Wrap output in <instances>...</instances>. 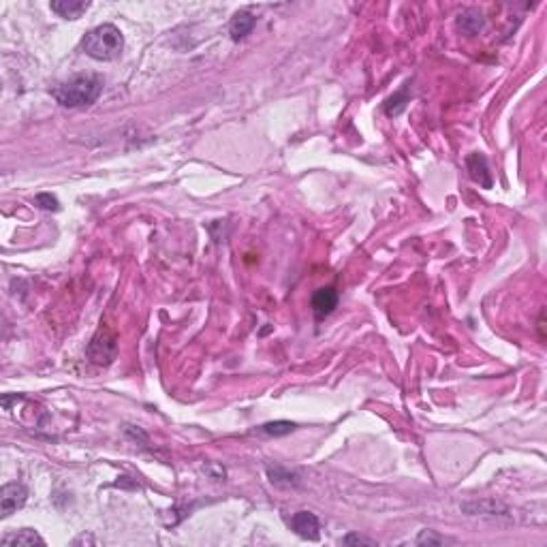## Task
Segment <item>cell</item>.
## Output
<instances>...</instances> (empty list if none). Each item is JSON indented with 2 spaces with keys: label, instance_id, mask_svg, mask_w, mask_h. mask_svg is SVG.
Listing matches in <instances>:
<instances>
[{
  "label": "cell",
  "instance_id": "cell-1",
  "mask_svg": "<svg viewBox=\"0 0 547 547\" xmlns=\"http://www.w3.org/2000/svg\"><path fill=\"white\" fill-rule=\"evenodd\" d=\"M103 92V79L99 75H77L54 88V99L62 107L77 110L92 105Z\"/></svg>",
  "mask_w": 547,
  "mask_h": 547
},
{
  "label": "cell",
  "instance_id": "cell-2",
  "mask_svg": "<svg viewBox=\"0 0 547 547\" xmlns=\"http://www.w3.org/2000/svg\"><path fill=\"white\" fill-rule=\"evenodd\" d=\"M81 48L90 58L101 60V62H110L122 54L124 37H122L120 28H116L114 24H101L83 37Z\"/></svg>",
  "mask_w": 547,
  "mask_h": 547
},
{
  "label": "cell",
  "instance_id": "cell-3",
  "mask_svg": "<svg viewBox=\"0 0 547 547\" xmlns=\"http://www.w3.org/2000/svg\"><path fill=\"white\" fill-rule=\"evenodd\" d=\"M116 351H118L116 338L110 331H105V329H101L94 336V340L88 347V355H90V360L94 364H110L116 357Z\"/></svg>",
  "mask_w": 547,
  "mask_h": 547
},
{
  "label": "cell",
  "instance_id": "cell-4",
  "mask_svg": "<svg viewBox=\"0 0 547 547\" xmlns=\"http://www.w3.org/2000/svg\"><path fill=\"white\" fill-rule=\"evenodd\" d=\"M28 500V488L24 483L19 481H13V483H7L0 490V504H3V517H9L13 511L22 509Z\"/></svg>",
  "mask_w": 547,
  "mask_h": 547
},
{
  "label": "cell",
  "instance_id": "cell-5",
  "mask_svg": "<svg viewBox=\"0 0 547 547\" xmlns=\"http://www.w3.org/2000/svg\"><path fill=\"white\" fill-rule=\"evenodd\" d=\"M291 528L296 530L302 539L317 541L319 539V530H321V522H319L317 515L310 513V511H298V513H293V517H291Z\"/></svg>",
  "mask_w": 547,
  "mask_h": 547
},
{
  "label": "cell",
  "instance_id": "cell-6",
  "mask_svg": "<svg viewBox=\"0 0 547 547\" xmlns=\"http://www.w3.org/2000/svg\"><path fill=\"white\" fill-rule=\"evenodd\" d=\"M310 306H312L314 317H317V319H325V317H329V314L333 312V308L338 306V293H336L333 287H321V289L314 291Z\"/></svg>",
  "mask_w": 547,
  "mask_h": 547
},
{
  "label": "cell",
  "instance_id": "cell-7",
  "mask_svg": "<svg viewBox=\"0 0 547 547\" xmlns=\"http://www.w3.org/2000/svg\"><path fill=\"white\" fill-rule=\"evenodd\" d=\"M466 167H468V174L475 182H479V186L483 188H492V172H490V165H488V158L483 154H471L466 158Z\"/></svg>",
  "mask_w": 547,
  "mask_h": 547
},
{
  "label": "cell",
  "instance_id": "cell-8",
  "mask_svg": "<svg viewBox=\"0 0 547 547\" xmlns=\"http://www.w3.org/2000/svg\"><path fill=\"white\" fill-rule=\"evenodd\" d=\"M267 479L276 488H298L302 483L300 473L289 471L285 466H267Z\"/></svg>",
  "mask_w": 547,
  "mask_h": 547
},
{
  "label": "cell",
  "instance_id": "cell-9",
  "mask_svg": "<svg viewBox=\"0 0 547 547\" xmlns=\"http://www.w3.org/2000/svg\"><path fill=\"white\" fill-rule=\"evenodd\" d=\"M50 7L56 15L65 19H79L90 9V3H83V0H54Z\"/></svg>",
  "mask_w": 547,
  "mask_h": 547
},
{
  "label": "cell",
  "instance_id": "cell-10",
  "mask_svg": "<svg viewBox=\"0 0 547 547\" xmlns=\"http://www.w3.org/2000/svg\"><path fill=\"white\" fill-rule=\"evenodd\" d=\"M257 24V17L252 15L250 11H240L234 15V19H231V24H229V32H231V39L234 41H242L244 37L250 34V30L255 28Z\"/></svg>",
  "mask_w": 547,
  "mask_h": 547
},
{
  "label": "cell",
  "instance_id": "cell-11",
  "mask_svg": "<svg viewBox=\"0 0 547 547\" xmlns=\"http://www.w3.org/2000/svg\"><path fill=\"white\" fill-rule=\"evenodd\" d=\"M3 545L5 547H32V545H45V539L30 528H24V530H17L13 535L3 537Z\"/></svg>",
  "mask_w": 547,
  "mask_h": 547
},
{
  "label": "cell",
  "instance_id": "cell-12",
  "mask_svg": "<svg viewBox=\"0 0 547 547\" xmlns=\"http://www.w3.org/2000/svg\"><path fill=\"white\" fill-rule=\"evenodd\" d=\"M483 26H486V19H483V15L475 9H468L464 11L460 17H457V28L460 32H464L466 37H475L483 30Z\"/></svg>",
  "mask_w": 547,
  "mask_h": 547
},
{
  "label": "cell",
  "instance_id": "cell-13",
  "mask_svg": "<svg viewBox=\"0 0 547 547\" xmlns=\"http://www.w3.org/2000/svg\"><path fill=\"white\" fill-rule=\"evenodd\" d=\"M406 103H409V90H406V86H404L402 90L395 92V94L385 103V112H387V116H400V114L404 112Z\"/></svg>",
  "mask_w": 547,
  "mask_h": 547
},
{
  "label": "cell",
  "instance_id": "cell-14",
  "mask_svg": "<svg viewBox=\"0 0 547 547\" xmlns=\"http://www.w3.org/2000/svg\"><path fill=\"white\" fill-rule=\"evenodd\" d=\"M298 426L293 422H271V424H263L259 428L261 434H267V436H287L296 430Z\"/></svg>",
  "mask_w": 547,
  "mask_h": 547
},
{
  "label": "cell",
  "instance_id": "cell-15",
  "mask_svg": "<svg viewBox=\"0 0 547 547\" xmlns=\"http://www.w3.org/2000/svg\"><path fill=\"white\" fill-rule=\"evenodd\" d=\"M34 203L41 209H48V212H58V209H60V203H58V199L52 193H41V195H37L34 197Z\"/></svg>",
  "mask_w": 547,
  "mask_h": 547
},
{
  "label": "cell",
  "instance_id": "cell-16",
  "mask_svg": "<svg viewBox=\"0 0 547 547\" xmlns=\"http://www.w3.org/2000/svg\"><path fill=\"white\" fill-rule=\"evenodd\" d=\"M486 507H488V502H468V504H464V507H462V509L468 511L471 515H477L479 511H483ZM490 507H492V509L488 511L490 515H498L496 511H498V509H504V507H500V504H496V502H490Z\"/></svg>",
  "mask_w": 547,
  "mask_h": 547
},
{
  "label": "cell",
  "instance_id": "cell-17",
  "mask_svg": "<svg viewBox=\"0 0 547 547\" xmlns=\"http://www.w3.org/2000/svg\"><path fill=\"white\" fill-rule=\"evenodd\" d=\"M340 543H342V545H368V547L376 545V541H374V539H368V537H364V535H357V533H351V535L342 537V541H340Z\"/></svg>",
  "mask_w": 547,
  "mask_h": 547
},
{
  "label": "cell",
  "instance_id": "cell-18",
  "mask_svg": "<svg viewBox=\"0 0 547 547\" xmlns=\"http://www.w3.org/2000/svg\"><path fill=\"white\" fill-rule=\"evenodd\" d=\"M417 545H443V543H447L443 537H436V535H432V530H424L422 535L417 537V541H415Z\"/></svg>",
  "mask_w": 547,
  "mask_h": 547
}]
</instances>
